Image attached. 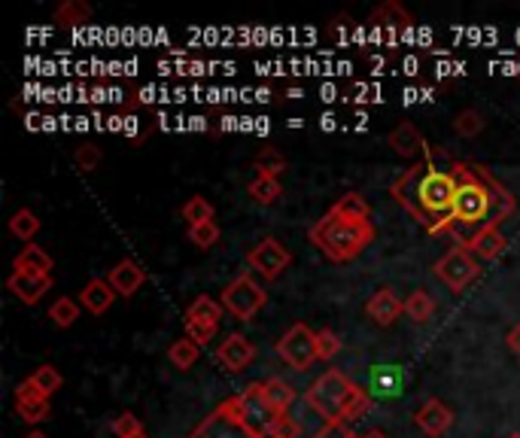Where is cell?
Instances as JSON below:
<instances>
[{
	"mask_svg": "<svg viewBox=\"0 0 520 438\" xmlns=\"http://www.w3.org/2000/svg\"><path fill=\"white\" fill-rule=\"evenodd\" d=\"M189 241L198 247V250H210L219 244V223L210 219V223H201V226H192L189 229Z\"/></svg>",
	"mask_w": 520,
	"mask_h": 438,
	"instance_id": "35",
	"label": "cell"
},
{
	"mask_svg": "<svg viewBox=\"0 0 520 438\" xmlns=\"http://www.w3.org/2000/svg\"><path fill=\"white\" fill-rule=\"evenodd\" d=\"M314 438H359V435L350 429V423H326Z\"/></svg>",
	"mask_w": 520,
	"mask_h": 438,
	"instance_id": "39",
	"label": "cell"
},
{
	"mask_svg": "<svg viewBox=\"0 0 520 438\" xmlns=\"http://www.w3.org/2000/svg\"><path fill=\"white\" fill-rule=\"evenodd\" d=\"M232 402H235L238 417H241V420H244L256 435H259V438H271V435H274V429H277V423H280L283 414H277V411L268 405V399L262 396L259 381L250 384L244 393L232 396Z\"/></svg>",
	"mask_w": 520,
	"mask_h": 438,
	"instance_id": "7",
	"label": "cell"
},
{
	"mask_svg": "<svg viewBox=\"0 0 520 438\" xmlns=\"http://www.w3.org/2000/svg\"><path fill=\"white\" fill-rule=\"evenodd\" d=\"M277 356L295 372H308L317 362V332H311L305 323H295L283 332L277 341Z\"/></svg>",
	"mask_w": 520,
	"mask_h": 438,
	"instance_id": "8",
	"label": "cell"
},
{
	"mask_svg": "<svg viewBox=\"0 0 520 438\" xmlns=\"http://www.w3.org/2000/svg\"><path fill=\"white\" fill-rule=\"evenodd\" d=\"M180 213H183V219H186L189 229H192V226L210 223V219H213V204H210L204 195H192V198L180 207Z\"/></svg>",
	"mask_w": 520,
	"mask_h": 438,
	"instance_id": "30",
	"label": "cell"
},
{
	"mask_svg": "<svg viewBox=\"0 0 520 438\" xmlns=\"http://www.w3.org/2000/svg\"><path fill=\"white\" fill-rule=\"evenodd\" d=\"M216 362H219L226 372L241 375V372H247L250 365L256 362V344H253L247 335L232 332V335H226V341L219 344V350H216Z\"/></svg>",
	"mask_w": 520,
	"mask_h": 438,
	"instance_id": "12",
	"label": "cell"
},
{
	"mask_svg": "<svg viewBox=\"0 0 520 438\" xmlns=\"http://www.w3.org/2000/svg\"><path fill=\"white\" fill-rule=\"evenodd\" d=\"M505 438H520V432H508Z\"/></svg>",
	"mask_w": 520,
	"mask_h": 438,
	"instance_id": "44",
	"label": "cell"
},
{
	"mask_svg": "<svg viewBox=\"0 0 520 438\" xmlns=\"http://www.w3.org/2000/svg\"><path fill=\"white\" fill-rule=\"evenodd\" d=\"M359 438H390V435H384L381 429H371V432H365V435H359Z\"/></svg>",
	"mask_w": 520,
	"mask_h": 438,
	"instance_id": "42",
	"label": "cell"
},
{
	"mask_svg": "<svg viewBox=\"0 0 520 438\" xmlns=\"http://www.w3.org/2000/svg\"><path fill=\"white\" fill-rule=\"evenodd\" d=\"M13 405H16V414H19L25 423H31V426L43 423V420L52 414V399H49L46 393H40L31 381H22V384L16 387Z\"/></svg>",
	"mask_w": 520,
	"mask_h": 438,
	"instance_id": "14",
	"label": "cell"
},
{
	"mask_svg": "<svg viewBox=\"0 0 520 438\" xmlns=\"http://www.w3.org/2000/svg\"><path fill=\"white\" fill-rule=\"evenodd\" d=\"M338 353H341V338L332 329H320L317 332V359L332 362Z\"/></svg>",
	"mask_w": 520,
	"mask_h": 438,
	"instance_id": "37",
	"label": "cell"
},
{
	"mask_svg": "<svg viewBox=\"0 0 520 438\" xmlns=\"http://www.w3.org/2000/svg\"><path fill=\"white\" fill-rule=\"evenodd\" d=\"M329 210L338 213V216H347V219H359V223H371V207H368V201L359 192L341 195Z\"/></svg>",
	"mask_w": 520,
	"mask_h": 438,
	"instance_id": "25",
	"label": "cell"
},
{
	"mask_svg": "<svg viewBox=\"0 0 520 438\" xmlns=\"http://www.w3.org/2000/svg\"><path fill=\"white\" fill-rule=\"evenodd\" d=\"M247 265H250L262 280L274 283V280H280L283 271L292 265V253L283 247V241L265 238V241H259V244L247 253Z\"/></svg>",
	"mask_w": 520,
	"mask_h": 438,
	"instance_id": "11",
	"label": "cell"
},
{
	"mask_svg": "<svg viewBox=\"0 0 520 438\" xmlns=\"http://www.w3.org/2000/svg\"><path fill=\"white\" fill-rule=\"evenodd\" d=\"M414 423L423 435L429 438H441L444 432H448L454 426V411L444 405L441 399H426L420 405V411L414 414Z\"/></svg>",
	"mask_w": 520,
	"mask_h": 438,
	"instance_id": "15",
	"label": "cell"
},
{
	"mask_svg": "<svg viewBox=\"0 0 520 438\" xmlns=\"http://www.w3.org/2000/svg\"><path fill=\"white\" fill-rule=\"evenodd\" d=\"M101 159H104V153L98 150L95 143H83L77 153H73V162H77V168L80 171H86V174H92V171H98V165H101Z\"/></svg>",
	"mask_w": 520,
	"mask_h": 438,
	"instance_id": "36",
	"label": "cell"
},
{
	"mask_svg": "<svg viewBox=\"0 0 520 438\" xmlns=\"http://www.w3.org/2000/svg\"><path fill=\"white\" fill-rule=\"evenodd\" d=\"M140 432H146V429H143V423L137 420V414H131V411H125V414H119V417L113 420V435H116V438H134V435H140Z\"/></svg>",
	"mask_w": 520,
	"mask_h": 438,
	"instance_id": "38",
	"label": "cell"
},
{
	"mask_svg": "<svg viewBox=\"0 0 520 438\" xmlns=\"http://www.w3.org/2000/svg\"><path fill=\"white\" fill-rule=\"evenodd\" d=\"M432 274L448 286L451 292H463L469 289L478 274H481V262L472 256L469 247H451L448 253H444L435 265H432Z\"/></svg>",
	"mask_w": 520,
	"mask_h": 438,
	"instance_id": "6",
	"label": "cell"
},
{
	"mask_svg": "<svg viewBox=\"0 0 520 438\" xmlns=\"http://www.w3.org/2000/svg\"><path fill=\"white\" fill-rule=\"evenodd\" d=\"M25 438H49V435H46V432H40V429H31V432H28Z\"/></svg>",
	"mask_w": 520,
	"mask_h": 438,
	"instance_id": "43",
	"label": "cell"
},
{
	"mask_svg": "<svg viewBox=\"0 0 520 438\" xmlns=\"http://www.w3.org/2000/svg\"><path fill=\"white\" fill-rule=\"evenodd\" d=\"M514 210V195L487 168L457 162V201L451 223L444 226V235L454 238L457 247H469L481 232L499 229Z\"/></svg>",
	"mask_w": 520,
	"mask_h": 438,
	"instance_id": "2",
	"label": "cell"
},
{
	"mask_svg": "<svg viewBox=\"0 0 520 438\" xmlns=\"http://www.w3.org/2000/svg\"><path fill=\"white\" fill-rule=\"evenodd\" d=\"M52 268H55L52 256L43 247H37V244H25L22 253L13 259V271L34 274V277H52Z\"/></svg>",
	"mask_w": 520,
	"mask_h": 438,
	"instance_id": "20",
	"label": "cell"
},
{
	"mask_svg": "<svg viewBox=\"0 0 520 438\" xmlns=\"http://www.w3.org/2000/svg\"><path fill=\"white\" fill-rule=\"evenodd\" d=\"M262 387V396L268 399V405L277 411V414H286L295 402V390L283 381V378H268V381H259Z\"/></svg>",
	"mask_w": 520,
	"mask_h": 438,
	"instance_id": "24",
	"label": "cell"
},
{
	"mask_svg": "<svg viewBox=\"0 0 520 438\" xmlns=\"http://www.w3.org/2000/svg\"><path fill=\"white\" fill-rule=\"evenodd\" d=\"M305 399L326 423H353L371 411L368 390H362L353 378H347L338 369H329L326 375H320L308 387Z\"/></svg>",
	"mask_w": 520,
	"mask_h": 438,
	"instance_id": "3",
	"label": "cell"
},
{
	"mask_svg": "<svg viewBox=\"0 0 520 438\" xmlns=\"http://www.w3.org/2000/svg\"><path fill=\"white\" fill-rule=\"evenodd\" d=\"M253 168L259 171V177H274V180H277V177L286 171V159L274 150V146H265V150L256 156Z\"/></svg>",
	"mask_w": 520,
	"mask_h": 438,
	"instance_id": "32",
	"label": "cell"
},
{
	"mask_svg": "<svg viewBox=\"0 0 520 438\" xmlns=\"http://www.w3.org/2000/svg\"><path fill=\"white\" fill-rule=\"evenodd\" d=\"M189 438H259V435L238 417L235 402L226 399L198 423V429Z\"/></svg>",
	"mask_w": 520,
	"mask_h": 438,
	"instance_id": "9",
	"label": "cell"
},
{
	"mask_svg": "<svg viewBox=\"0 0 520 438\" xmlns=\"http://www.w3.org/2000/svg\"><path fill=\"white\" fill-rule=\"evenodd\" d=\"M268 302L265 286L253 274H238L226 289L219 292V305L226 308L235 320H253Z\"/></svg>",
	"mask_w": 520,
	"mask_h": 438,
	"instance_id": "5",
	"label": "cell"
},
{
	"mask_svg": "<svg viewBox=\"0 0 520 438\" xmlns=\"http://www.w3.org/2000/svg\"><path fill=\"white\" fill-rule=\"evenodd\" d=\"M113 302H116V289H113L104 277H92V280L83 286V292H80V305H83L89 314H95V317L107 314V311L113 308Z\"/></svg>",
	"mask_w": 520,
	"mask_h": 438,
	"instance_id": "19",
	"label": "cell"
},
{
	"mask_svg": "<svg viewBox=\"0 0 520 438\" xmlns=\"http://www.w3.org/2000/svg\"><path fill=\"white\" fill-rule=\"evenodd\" d=\"M435 314V299L429 296L426 289H414L411 296L405 299V317L414 323H429Z\"/></svg>",
	"mask_w": 520,
	"mask_h": 438,
	"instance_id": "27",
	"label": "cell"
},
{
	"mask_svg": "<svg viewBox=\"0 0 520 438\" xmlns=\"http://www.w3.org/2000/svg\"><path fill=\"white\" fill-rule=\"evenodd\" d=\"M10 232H13V238L31 244L37 238V232H40V216L34 210H28V207L16 210L13 219H10Z\"/></svg>",
	"mask_w": 520,
	"mask_h": 438,
	"instance_id": "28",
	"label": "cell"
},
{
	"mask_svg": "<svg viewBox=\"0 0 520 438\" xmlns=\"http://www.w3.org/2000/svg\"><path fill=\"white\" fill-rule=\"evenodd\" d=\"M107 283L116 289V296L131 299L134 292H137V289L146 283V271L140 268V262H137V259H122V262H116V265L110 268Z\"/></svg>",
	"mask_w": 520,
	"mask_h": 438,
	"instance_id": "17",
	"label": "cell"
},
{
	"mask_svg": "<svg viewBox=\"0 0 520 438\" xmlns=\"http://www.w3.org/2000/svg\"><path fill=\"white\" fill-rule=\"evenodd\" d=\"M387 143L393 146V153L396 156H402V159H408L411 165H417V162H423L429 153H432V146H429V140L423 137V131L414 125V122H399L393 131H390V137H387Z\"/></svg>",
	"mask_w": 520,
	"mask_h": 438,
	"instance_id": "13",
	"label": "cell"
},
{
	"mask_svg": "<svg viewBox=\"0 0 520 438\" xmlns=\"http://www.w3.org/2000/svg\"><path fill=\"white\" fill-rule=\"evenodd\" d=\"M52 22L58 28H83L92 22V7L86 4V0H61V4L55 7L52 13Z\"/></svg>",
	"mask_w": 520,
	"mask_h": 438,
	"instance_id": "22",
	"label": "cell"
},
{
	"mask_svg": "<svg viewBox=\"0 0 520 438\" xmlns=\"http://www.w3.org/2000/svg\"><path fill=\"white\" fill-rule=\"evenodd\" d=\"M375 223H359V219L338 216L326 210L311 226L308 238L311 244L329 259V262H353L359 259L371 244H375Z\"/></svg>",
	"mask_w": 520,
	"mask_h": 438,
	"instance_id": "4",
	"label": "cell"
},
{
	"mask_svg": "<svg viewBox=\"0 0 520 438\" xmlns=\"http://www.w3.org/2000/svg\"><path fill=\"white\" fill-rule=\"evenodd\" d=\"M219 320H222V305L213 302L210 296H198L186 314H183V326H186V338H192L195 344H210L219 332Z\"/></svg>",
	"mask_w": 520,
	"mask_h": 438,
	"instance_id": "10",
	"label": "cell"
},
{
	"mask_svg": "<svg viewBox=\"0 0 520 438\" xmlns=\"http://www.w3.org/2000/svg\"><path fill=\"white\" fill-rule=\"evenodd\" d=\"M390 195L429 235H444L457 201V159L432 146V153L423 162L402 171Z\"/></svg>",
	"mask_w": 520,
	"mask_h": 438,
	"instance_id": "1",
	"label": "cell"
},
{
	"mask_svg": "<svg viewBox=\"0 0 520 438\" xmlns=\"http://www.w3.org/2000/svg\"><path fill=\"white\" fill-rule=\"evenodd\" d=\"M484 116L478 113V110H460L457 116H454V131L460 134V137H478L481 131H484Z\"/></svg>",
	"mask_w": 520,
	"mask_h": 438,
	"instance_id": "34",
	"label": "cell"
},
{
	"mask_svg": "<svg viewBox=\"0 0 520 438\" xmlns=\"http://www.w3.org/2000/svg\"><path fill=\"white\" fill-rule=\"evenodd\" d=\"M271 438H280V435H271Z\"/></svg>",
	"mask_w": 520,
	"mask_h": 438,
	"instance_id": "46",
	"label": "cell"
},
{
	"mask_svg": "<svg viewBox=\"0 0 520 438\" xmlns=\"http://www.w3.org/2000/svg\"><path fill=\"white\" fill-rule=\"evenodd\" d=\"M247 195H250L256 204L271 207V204H277V201H280L283 186H280V180H274V177H256V180L247 186Z\"/></svg>",
	"mask_w": 520,
	"mask_h": 438,
	"instance_id": "29",
	"label": "cell"
},
{
	"mask_svg": "<svg viewBox=\"0 0 520 438\" xmlns=\"http://www.w3.org/2000/svg\"><path fill=\"white\" fill-rule=\"evenodd\" d=\"M365 314L375 320L378 326H393L399 317H405V302L396 296L393 289H378L375 296L368 299V305H365Z\"/></svg>",
	"mask_w": 520,
	"mask_h": 438,
	"instance_id": "16",
	"label": "cell"
},
{
	"mask_svg": "<svg viewBox=\"0 0 520 438\" xmlns=\"http://www.w3.org/2000/svg\"><path fill=\"white\" fill-rule=\"evenodd\" d=\"M49 320H52L58 329H70L73 323L80 320V305L73 302V299H67V296H61V299L52 302V308H49Z\"/></svg>",
	"mask_w": 520,
	"mask_h": 438,
	"instance_id": "31",
	"label": "cell"
},
{
	"mask_svg": "<svg viewBox=\"0 0 520 438\" xmlns=\"http://www.w3.org/2000/svg\"><path fill=\"white\" fill-rule=\"evenodd\" d=\"M505 344H508V350H511V353H517V356H520V323L508 329V335H505Z\"/></svg>",
	"mask_w": 520,
	"mask_h": 438,
	"instance_id": "41",
	"label": "cell"
},
{
	"mask_svg": "<svg viewBox=\"0 0 520 438\" xmlns=\"http://www.w3.org/2000/svg\"><path fill=\"white\" fill-rule=\"evenodd\" d=\"M168 359H171V365L174 369H180V372H189L192 365L201 359V344H195L192 338H177L174 344H171V350H168Z\"/></svg>",
	"mask_w": 520,
	"mask_h": 438,
	"instance_id": "26",
	"label": "cell"
},
{
	"mask_svg": "<svg viewBox=\"0 0 520 438\" xmlns=\"http://www.w3.org/2000/svg\"><path fill=\"white\" fill-rule=\"evenodd\" d=\"M469 250H472V256H475L478 262H493V259H499V256L508 250V238L502 235V229H490V232H481V235L469 244Z\"/></svg>",
	"mask_w": 520,
	"mask_h": 438,
	"instance_id": "23",
	"label": "cell"
},
{
	"mask_svg": "<svg viewBox=\"0 0 520 438\" xmlns=\"http://www.w3.org/2000/svg\"><path fill=\"white\" fill-rule=\"evenodd\" d=\"M274 435H280V438H299V423H295L289 414H283L280 423H277V429H274Z\"/></svg>",
	"mask_w": 520,
	"mask_h": 438,
	"instance_id": "40",
	"label": "cell"
},
{
	"mask_svg": "<svg viewBox=\"0 0 520 438\" xmlns=\"http://www.w3.org/2000/svg\"><path fill=\"white\" fill-rule=\"evenodd\" d=\"M7 289L13 296L25 305H37L46 292L52 289V277H34V274H22V271H13L7 277Z\"/></svg>",
	"mask_w": 520,
	"mask_h": 438,
	"instance_id": "18",
	"label": "cell"
},
{
	"mask_svg": "<svg viewBox=\"0 0 520 438\" xmlns=\"http://www.w3.org/2000/svg\"><path fill=\"white\" fill-rule=\"evenodd\" d=\"M371 25L390 28V31H408V28H414V16L399 4V0H384V4L371 13Z\"/></svg>",
	"mask_w": 520,
	"mask_h": 438,
	"instance_id": "21",
	"label": "cell"
},
{
	"mask_svg": "<svg viewBox=\"0 0 520 438\" xmlns=\"http://www.w3.org/2000/svg\"><path fill=\"white\" fill-rule=\"evenodd\" d=\"M40 393H46L49 399L61 390V384H64V378H61V372L55 369V365H40V369L28 378Z\"/></svg>",
	"mask_w": 520,
	"mask_h": 438,
	"instance_id": "33",
	"label": "cell"
},
{
	"mask_svg": "<svg viewBox=\"0 0 520 438\" xmlns=\"http://www.w3.org/2000/svg\"><path fill=\"white\" fill-rule=\"evenodd\" d=\"M134 438H150V435H146V432H140V435H134Z\"/></svg>",
	"mask_w": 520,
	"mask_h": 438,
	"instance_id": "45",
	"label": "cell"
}]
</instances>
